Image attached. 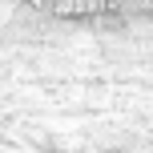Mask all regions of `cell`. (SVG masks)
<instances>
[{
  "mask_svg": "<svg viewBox=\"0 0 153 153\" xmlns=\"http://www.w3.org/2000/svg\"><path fill=\"white\" fill-rule=\"evenodd\" d=\"M48 12L65 20H97V16H149L153 0H48Z\"/></svg>",
  "mask_w": 153,
  "mask_h": 153,
  "instance_id": "6da1fadb",
  "label": "cell"
}]
</instances>
